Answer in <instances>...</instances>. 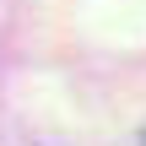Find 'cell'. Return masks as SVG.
I'll list each match as a JSON object with an SVG mask.
<instances>
[{
    "mask_svg": "<svg viewBox=\"0 0 146 146\" xmlns=\"http://www.w3.org/2000/svg\"><path fill=\"white\" fill-rule=\"evenodd\" d=\"M141 146H146V141H141Z\"/></svg>",
    "mask_w": 146,
    "mask_h": 146,
    "instance_id": "obj_1",
    "label": "cell"
}]
</instances>
